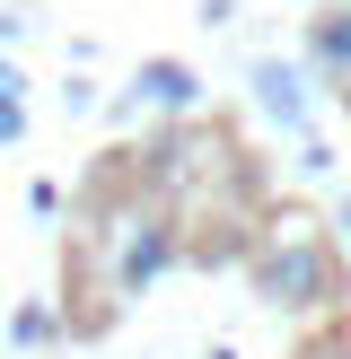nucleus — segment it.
<instances>
[{
    "mask_svg": "<svg viewBox=\"0 0 351 359\" xmlns=\"http://www.w3.org/2000/svg\"><path fill=\"white\" fill-rule=\"evenodd\" d=\"M263 290L281 298V307H325V290H333V272H325V255H316L307 237H290V245H272L263 255Z\"/></svg>",
    "mask_w": 351,
    "mask_h": 359,
    "instance_id": "obj_1",
    "label": "nucleus"
},
{
    "mask_svg": "<svg viewBox=\"0 0 351 359\" xmlns=\"http://www.w3.org/2000/svg\"><path fill=\"white\" fill-rule=\"evenodd\" d=\"M316 70H325V79H351V9L316 18Z\"/></svg>",
    "mask_w": 351,
    "mask_h": 359,
    "instance_id": "obj_2",
    "label": "nucleus"
},
{
    "mask_svg": "<svg viewBox=\"0 0 351 359\" xmlns=\"http://www.w3.org/2000/svg\"><path fill=\"white\" fill-rule=\"evenodd\" d=\"M140 88H150L158 105H193V79H185L176 62H150V70H140Z\"/></svg>",
    "mask_w": 351,
    "mask_h": 359,
    "instance_id": "obj_3",
    "label": "nucleus"
},
{
    "mask_svg": "<svg viewBox=\"0 0 351 359\" xmlns=\"http://www.w3.org/2000/svg\"><path fill=\"white\" fill-rule=\"evenodd\" d=\"M255 88H263V105H272V114H290V123H298V88H290V70L263 62V70H255Z\"/></svg>",
    "mask_w": 351,
    "mask_h": 359,
    "instance_id": "obj_4",
    "label": "nucleus"
},
{
    "mask_svg": "<svg viewBox=\"0 0 351 359\" xmlns=\"http://www.w3.org/2000/svg\"><path fill=\"white\" fill-rule=\"evenodd\" d=\"M307 359H351V351H307Z\"/></svg>",
    "mask_w": 351,
    "mask_h": 359,
    "instance_id": "obj_5",
    "label": "nucleus"
}]
</instances>
